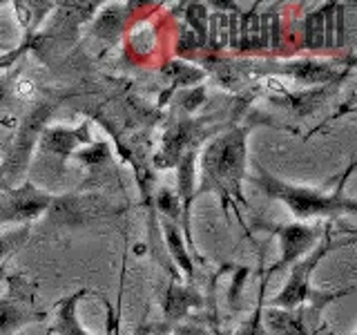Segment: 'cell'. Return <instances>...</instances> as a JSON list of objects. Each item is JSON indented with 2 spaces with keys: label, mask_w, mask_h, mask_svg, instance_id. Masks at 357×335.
<instances>
[{
  "label": "cell",
  "mask_w": 357,
  "mask_h": 335,
  "mask_svg": "<svg viewBox=\"0 0 357 335\" xmlns=\"http://www.w3.org/2000/svg\"><path fill=\"white\" fill-rule=\"evenodd\" d=\"M76 299H78V295H74L72 299H67L65 304L61 306V311H59V322H56V327H59L61 335H87L81 327H78L76 315H74Z\"/></svg>",
  "instance_id": "8"
},
{
  "label": "cell",
  "mask_w": 357,
  "mask_h": 335,
  "mask_svg": "<svg viewBox=\"0 0 357 335\" xmlns=\"http://www.w3.org/2000/svg\"><path fill=\"white\" fill-rule=\"evenodd\" d=\"M324 255V251H317L315 255L306 260L304 264H299L295 271H293V277H290V284L284 288V293L275 299V304H282V306H295L297 302H301L306 295H308V273L312 271V266L317 264V260Z\"/></svg>",
  "instance_id": "4"
},
{
  "label": "cell",
  "mask_w": 357,
  "mask_h": 335,
  "mask_svg": "<svg viewBox=\"0 0 357 335\" xmlns=\"http://www.w3.org/2000/svg\"><path fill=\"white\" fill-rule=\"evenodd\" d=\"M20 322V311L11 304H0V331H9Z\"/></svg>",
  "instance_id": "15"
},
{
  "label": "cell",
  "mask_w": 357,
  "mask_h": 335,
  "mask_svg": "<svg viewBox=\"0 0 357 335\" xmlns=\"http://www.w3.org/2000/svg\"><path fill=\"white\" fill-rule=\"evenodd\" d=\"M89 141V134H87V126L78 128L74 132L70 130H50L47 134L43 137V150L45 152H54V154H70L78 143Z\"/></svg>",
  "instance_id": "5"
},
{
  "label": "cell",
  "mask_w": 357,
  "mask_h": 335,
  "mask_svg": "<svg viewBox=\"0 0 357 335\" xmlns=\"http://www.w3.org/2000/svg\"><path fill=\"white\" fill-rule=\"evenodd\" d=\"M286 72H290L301 83H321L333 76V70L328 65H321L315 61H301L295 65H288Z\"/></svg>",
  "instance_id": "7"
},
{
  "label": "cell",
  "mask_w": 357,
  "mask_h": 335,
  "mask_svg": "<svg viewBox=\"0 0 357 335\" xmlns=\"http://www.w3.org/2000/svg\"><path fill=\"white\" fill-rule=\"evenodd\" d=\"M228 40V20L223 18V16H215L212 18V27H210V47H223Z\"/></svg>",
  "instance_id": "14"
},
{
  "label": "cell",
  "mask_w": 357,
  "mask_h": 335,
  "mask_svg": "<svg viewBox=\"0 0 357 335\" xmlns=\"http://www.w3.org/2000/svg\"><path fill=\"white\" fill-rule=\"evenodd\" d=\"M165 232H167V241H170V246H172L174 255L178 257V262L183 264L185 271H190V262H188V257H185V253H183V248H181V237H178L176 230L170 226V223H167V226H165Z\"/></svg>",
  "instance_id": "16"
},
{
  "label": "cell",
  "mask_w": 357,
  "mask_h": 335,
  "mask_svg": "<svg viewBox=\"0 0 357 335\" xmlns=\"http://www.w3.org/2000/svg\"><path fill=\"white\" fill-rule=\"evenodd\" d=\"M163 74H167L172 81H178V83H195L197 78L204 76L199 70H195V67H188L183 63H170L167 67H163Z\"/></svg>",
  "instance_id": "11"
},
{
  "label": "cell",
  "mask_w": 357,
  "mask_h": 335,
  "mask_svg": "<svg viewBox=\"0 0 357 335\" xmlns=\"http://www.w3.org/2000/svg\"><path fill=\"white\" fill-rule=\"evenodd\" d=\"M195 302H199L197 297H188V293H183V290H176L172 288L170 290V297H167V315L170 318H176V315H183L185 313V306L188 304H195Z\"/></svg>",
  "instance_id": "12"
},
{
  "label": "cell",
  "mask_w": 357,
  "mask_h": 335,
  "mask_svg": "<svg viewBox=\"0 0 357 335\" xmlns=\"http://www.w3.org/2000/svg\"><path fill=\"white\" fill-rule=\"evenodd\" d=\"M243 132H230L210 145L206 152L204 170L206 177L212 179L219 188L237 193L239 179L243 174Z\"/></svg>",
  "instance_id": "1"
},
{
  "label": "cell",
  "mask_w": 357,
  "mask_h": 335,
  "mask_svg": "<svg viewBox=\"0 0 357 335\" xmlns=\"http://www.w3.org/2000/svg\"><path fill=\"white\" fill-rule=\"evenodd\" d=\"M324 25H326V11H315L306 18V47L317 50L324 43Z\"/></svg>",
  "instance_id": "9"
},
{
  "label": "cell",
  "mask_w": 357,
  "mask_h": 335,
  "mask_svg": "<svg viewBox=\"0 0 357 335\" xmlns=\"http://www.w3.org/2000/svg\"><path fill=\"white\" fill-rule=\"evenodd\" d=\"M121 11H116V9H107V11H103V16H100L98 20H96V27H94V31L98 34V36H103V38H107V36H114V34L119 31V27H121Z\"/></svg>",
  "instance_id": "10"
},
{
  "label": "cell",
  "mask_w": 357,
  "mask_h": 335,
  "mask_svg": "<svg viewBox=\"0 0 357 335\" xmlns=\"http://www.w3.org/2000/svg\"><path fill=\"white\" fill-rule=\"evenodd\" d=\"M33 94H36V85H33L31 81H18V85H16L18 98H31Z\"/></svg>",
  "instance_id": "18"
},
{
  "label": "cell",
  "mask_w": 357,
  "mask_h": 335,
  "mask_svg": "<svg viewBox=\"0 0 357 335\" xmlns=\"http://www.w3.org/2000/svg\"><path fill=\"white\" fill-rule=\"evenodd\" d=\"M312 230L306 228V226H290V228H284L282 230V241H284V260L282 264H288L293 262L297 255L304 253L310 241H312Z\"/></svg>",
  "instance_id": "6"
},
{
  "label": "cell",
  "mask_w": 357,
  "mask_h": 335,
  "mask_svg": "<svg viewBox=\"0 0 357 335\" xmlns=\"http://www.w3.org/2000/svg\"><path fill=\"white\" fill-rule=\"evenodd\" d=\"M52 204V197L36 193L33 188H22L16 193H7L0 197V221H18L36 217Z\"/></svg>",
  "instance_id": "3"
},
{
  "label": "cell",
  "mask_w": 357,
  "mask_h": 335,
  "mask_svg": "<svg viewBox=\"0 0 357 335\" xmlns=\"http://www.w3.org/2000/svg\"><path fill=\"white\" fill-rule=\"evenodd\" d=\"M188 20L192 22L199 45L206 43V9H204V5H190V9H188Z\"/></svg>",
  "instance_id": "13"
},
{
  "label": "cell",
  "mask_w": 357,
  "mask_h": 335,
  "mask_svg": "<svg viewBox=\"0 0 357 335\" xmlns=\"http://www.w3.org/2000/svg\"><path fill=\"white\" fill-rule=\"evenodd\" d=\"M0 253H3V239H0Z\"/></svg>",
  "instance_id": "20"
},
{
  "label": "cell",
  "mask_w": 357,
  "mask_h": 335,
  "mask_svg": "<svg viewBox=\"0 0 357 335\" xmlns=\"http://www.w3.org/2000/svg\"><path fill=\"white\" fill-rule=\"evenodd\" d=\"M176 335H195V333H192V329H183V331H178Z\"/></svg>",
  "instance_id": "19"
},
{
  "label": "cell",
  "mask_w": 357,
  "mask_h": 335,
  "mask_svg": "<svg viewBox=\"0 0 357 335\" xmlns=\"http://www.w3.org/2000/svg\"><path fill=\"white\" fill-rule=\"evenodd\" d=\"M257 184L264 186L266 193H271L273 197L286 201V206L295 212L297 217H310V215H328V212H337V210H351L353 201H342L337 197H324L317 193H310V190H301L295 186H288L284 181H277V179L268 177L261 172V177L257 179Z\"/></svg>",
  "instance_id": "2"
},
{
  "label": "cell",
  "mask_w": 357,
  "mask_h": 335,
  "mask_svg": "<svg viewBox=\"0 0 357 335\" xmlns=\"http://www.w3.org/2000/svg\"><path fill=\"white\" fill-rule=\"evenodd\" d=\"M197 47H201L199 40H197V34L185 27L181 31V40H178V52H190V50H197Z\"/></svg>",
  "instance_id": "17"
}]
</instances>
